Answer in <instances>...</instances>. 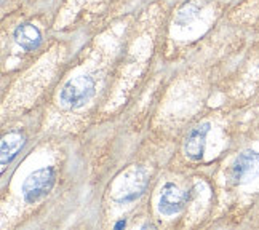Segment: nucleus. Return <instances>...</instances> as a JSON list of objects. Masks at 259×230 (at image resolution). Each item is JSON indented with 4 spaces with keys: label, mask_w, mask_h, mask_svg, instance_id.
<instances>
[{
    "label": "nucleus",
    "mask_w": 259,
    "mask_h": 230,
    "mask_svg": "<svg viewBox=\"0 0 259 230\" xmlns=\"http://www.w3.org/2000/svg\"><path fill=\"white\" fill-rule=\"evenodd\" d=\"M26 144V137L21 131H12L2 139V166L5 168L18 155L23 146Z\"/></svg>",
    "instance_id": "nucleus-8"
},
{
    "label": "nucleus",
    "mask_w": 259,
    "mask_h": 230,
    "mask_svg": "<svg viewBox=\"0 0 259 230\" xmlns=\"http://www.w3.org/2000/svg\"><path fill=\"white\" fill-rule=\"evenodd\" d=\"M208 131H210V125L203 123V125L195 126L192 131L187 134L186 144H184V151L187 157H191L192 160H200L203 157Z\"/></svg>",
    "instance_id": "nucleus-6"
},
{
    "label": "nucleus",
    "mask_w": 259,
    "mask_h": 230,
    "mask_svg": "<svg viewBox=\"0 0 259 230\" xmlns=\"http://www.w3.org/2000/svg\"><path fill=\"white\" fill-rule=\"evenodd\" d=\"M15 40L21 48L27 52H34L42 42V34L34 24H21L15 31Z\"/></svg>",
    "instance_id": "nucleus-7"
},
{
    "label": "nucleus",
    "mask_w": 259,
    "mask_h": 230,
    "mask_svg": "<svg viewBox=\"0 0 259 230\" xmlns=\"http://www.w3.org/2000/svg\"><path fill=\"white\" fill-rule=\"evenodd\" d=\"M231 177L235 184H246L259 177V152L243 151L238 154L231 168Z\"/></svg>",
    "instance_id": "nucleus-4"
},
{
    "label": "nucleus",
    "mask_w": 259,
    "mask_h": 230,
    "mask_svg": "<svg viewBox=\"0 0 259 230\" xmlns=\"http://www.w3.org/2000/svg\"><path fill=\"white\" fill-rule=\"evenodd\" d=\"M187 203V192L181 191L176 184L168 182L158 195V211L165 216L181 213Z\"/></svg>",
    "instance_id": "nucleus-5"
},
{
    "label": "nucleus",
    "mask_w": 259,
    "mask_h": 230,
    "mask_svg": "<svg viewBox=\"0 0 259 230\" xmlns=\"http://www.w3.org/2000/svg\"><path fill=\"white\" fill-rule=\"evenodd\" d=\"M55 184L53 168H40L31 173L23 182V197L27 203H35L44 198Z\"/></svg>",
    "instance_id": "nucleus-2"
},
{
    "label": "nucleus",
    "mask_w": 259,
    "mask_h": 230,
    "mask_svg": "<svg viewBox=\"0 0 259 230\" xmlns=\"http://www.w3.org/2000/svg\"><path fill=\"white\" fill-rule=\"evenodd\" d=\"M95 82L90 75H78L71 78L61 89V104L69 109H77L83 106L93 95Z\"/></svg>",
    "instance_id": "nucleus-1"
},
{
    "label": "nucleus",
    "mask_w": 259,
    "mask_h": 230,
    "mask_svg": "<svg viewBox=\"0 0 259 230\" xmlns=\"http://www.w3.org/2000/svg\"><path fill=\"white\" fill-rule=\"evenodd\" d=\"M147 186H149L147 171L144 168H136L125 176L115 200L118 203H132L146 192Z\"/></svg>",
    "instance_id": "nucleus-3"
}]
</instances>
